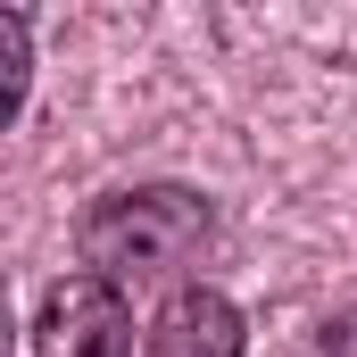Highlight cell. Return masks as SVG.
<instances>
[{
  "instance_id": "6da1fadb",
  "label": "cell",
  "mask_w": 357,
  "mask_h": 357,
  "mask_svg": "<svg viewBox=\"0 0 357 357\" xmlns=\"http://www.w3.org/2000/svg\"><path fill=\"white\" fill-rule=\"evenodd\" d=\"M216 241V208L191 183H133V191H100L75 216V266L116 282V291H150L175 282L208 258Z\"/></svg>"
},
{
  "instance_id": "7a4b0ae2",
  "label": "cell",
  "mask_w": 357,
  "mask_h": 357,
  "mask_svg": "<svg viewBox=\"0 0 357 357\" xmlns=\"http://www.w3.org/2000/svg\"><path fill=\"white\" fill-rule=\"evenodd\" d=\"M33 357H133V299L100 274H59L33 307Z\"/></svg>"
},
{
  "instance_id": "3957f363",
  "label": "cell",
  "mask_w": 357,
  "mask_h": 357,
  "mask_svg": "<svg viewBox=\"0 0 357 357\" xmlns=\"http://www.w3.org/2000/svg\"><path fill=\"white\" fill-rule=\"evenodd\" d=\"M142 357H250V316L216 282H183V291H167V307L150 316Z\"/></svg>"
},
{
  "instance_id": "277c9868",
  "label": "cell",
  "mask_w": 357,
  "mask_h": 357,
  "mask_svg": "<svg viewBox=\"0 0 357 357\" xmlns=\"http://www.w3.org/2000/svg\"><path fill=\"white\" fill-rule=\"evenodd\" d=\"M25 91H33V25L25 8H0V116L8 125L25 116Z\"/></svg>"
},
{
  "instance_id": "5b68a950",
  "label": "cell",
  "mask_w": 357,
  "mask_h": 357,
  "mask_svg": "<svg viewBox=\"0 0 357 357\" xmlns=\"http://www.w3.org/2000/svg\"><path fill=\"white\" fill-rule=\"evenodd\" d=\"M299 357H357V299L333 307V316H316L307 341H299Z\"/></svg>"
}]
</instances>
